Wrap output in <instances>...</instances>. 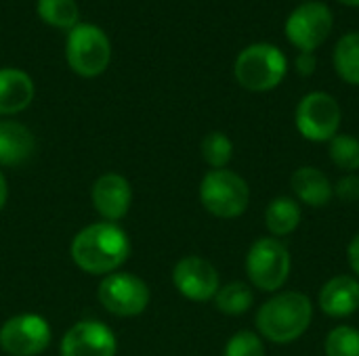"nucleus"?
Wrapping results in <instances>:
<instances>
[{
  "label": "nucleus",
  "instance_id": "f257e3e1",
  "mask_svg": "<svg viewBox=\"0 0 359 356\" xmlns=\"http://www.w3.org/2000/svg\"><path fill=\"white\" fill-rule=\"evenodd\" d=\"M130 256V239L116 222H95L76 233L72 258L88 275H111Z\"/></svg>",
  "mask_w": 359,
  "mask_h": 356
},
{
  "label": "nucleus",
  "instance_id": "f03ea898",
  "mask_svg": "<svg viewBox=\"0 0 359 356\" xmlns=\"http://www.w3.org/2000/svg\"><path fill=\"white\" fill-rule=\"evenodd\" d=\"M313 321L311 300L301 292H282L269 298L257 313V329L273 344H290L303 338Z\"/></svg>",
  "mask_w": 359,
  "mask_h": 356
},
{
  "label": "nucleus",
  "instance_id": "7ed1b4c3",
  "mask_svg": "<svg viewBox=\"0 0 359 356\" xmlns=\"http://www.w3.org/2000/svg\"><path fill=\"white\" fill-rule=\"evenodd\" d=\"M288 71L286 55L267 42L246 46L233 63V76L238 84L250 92H269L282 84Z\"/></svg>",
  "mask_w": 359,
  "mask_h": 356
},
{
  "label": "nucleus",
  "instance_id": "20e7f679",
  "mask_svg": "<svg viewBox=\"0 0 359 356\" xmlns=\"http://www.w3.org/2000/svg\"><path fill=\"white\" fill-rule=\"evenodd\" d=\"M65 59L72 71L82 78L101 76L111 59V44L107 34L95 23H78L67 31Z\"/></svg>",
  "mask_w": 359,
  "mask_h": 356
},
{
  "label": "nucleus",
  "instance_id": "39448f33",
  "mask_svg": "<svg viewBox=\"0 0 359 356\" xmlns=\"http://www.w3.org/2000/svg\"><path fill=\"white\" fill-rule=\"evenodd\" d=\"M200 201L217 218L242 216L250 204L248 183L231 170H210L200 183Z\"/></svg>",
  "mask_w": 359,
  "mask_h": 356
},
{
  "label": "nucleus",
  "instance_id": "423d86ee",
  "mask_svg": "<svg viewBox=\"0 0 359 356\" xmlns=\"http://www.w3.org/2000/svg\"><path fill=\"white\" fill-rule=\"evenodd\" d=\"M290 252L278 237L257 239L246 254V275L261 292H278L290 277Z\"/></svg>",
  "mask_w": 359,
  "mask_h": 356
},
{
  "label": "nucleus",
  "instance_id": "0eeeda50",
  "mask_svg": "<svg viewBox=\"0 0 359 356\" xmlns=\"http://www.w3.org/2000/svg\"><path fill=\"white\" fill-rule=\"evenodd\" d=\"M341 105L339 101L324 92L316 90L305 94L294 111V124L303 138L313 143H328L339 134L341 128Z\"/></svg>",
  "mask_w": 359,
  "mask_h": 356
},
{
  "label": "nucleus",
  "instance_id": "6e6552de",
  "mask_svg": "<svg viewBox=\"0 0 359 356\" xmlns=\"http://www.w3.org/2000/svg\"><path fill=\"white\" fill-rule=\"evenodd\" d=\"M334 15L328 4L320 0L299 4L286 19V38L301 52H316L330 36Z\"/></svg>",
  "mask_w": 359,
  "mask_h": 356
},
{
  "label": "nucleus",
  "instance_id": "1a4fd4ad",
  "mask_svg": "<svg viewBox=\"0 0 359 356\" xmlns=\"http://www.w3.org/2000/svg\"><path fill=\"white\" fill-rule=\"evenodd\" d=\"M48 321L34 313L6 319L0 327V348L11 356H38L50 344Z\"/></svg>",
  "mask_w": 359,
  "mask_h": 356
},
{
  "label": "nucleus",
  "instance_id": "9d476101",
  "mask_svg": "<svg viewBox=\"0 0 359 356\" xmlns=\"http://www.w3.org/2000/svg\"><path fill=\"white\" fill-rule=\"evenodd\" d=\"M99 302L103 308L116 317H137L149 304V287L147 283L130 273H111L99 285Z\"/></svg>",
  "mask_w": 359,
  "mask_h": 356
},
{
  "label": "nucleus",
  "instance_id": "9b49d317",
  "mask_svg": "<svg viewBox=\"0 0 359 356\" xmlns=\"http://www.w3.org/2000/svg\"><path fill=\"white\" fill-rule=\"evenodd\" d=\"M172 283L181 296L194 302L212 300L221 287L217 269L200 256L181 258L172 269Z\"/></svg>",
  "mask_w": 359,
  "mask_h": 356
},
{
  "label": "nucleus",
  "instance_id": "f8f14e48",
  "mask_svg": "<svg viewBox=\"0 0 359 356\" xmlns=\"http://www.w3.org/2000/svg\"><path fill=\"white\" fill-rule=\"evenodd\" d=\"M114 332L99 321L76 323L61 340V356H116Z\"/></svg>",
  "mask_w": 359,
  "mask_h": 356
},
{
  "label": "nucleus",
  "instance_id": "ddd939ff",
  "mask_svg": "<svg viewBox=\"0 0 359 356\" xmlns=\"http://www.w3.org/2000/svg\"><path fill=\"white\" fill-rule=\"evenodd\" d=\"M90 197H93L95 210L107 222H116L128 214L130 204H133V189L124 176L116 172H107L95 180Z\"/></svg>",
  "mask_w": 359,
  "mask_h": 356
},
{
  "label": "nucleus",
  "instance_id": "4468645a",
  "mask_svg": "<svg viewBox=\"0 0 359 356\" xmlns=\"http://www.w3.org/2000/svg\"><path fill=\"white\" fill-rule=\"evenodd\" d=\"M320 308L328 317L345 319L359 308V281L351 275H337L320 292Z\"/></svg>",
  "mask_w": 359,
  "mask_h": 356
},
{
  "label": "nucleus",
  "instance_id": "2eb2a0df",
  "mask_svg": "<svg viewBox=\"0 0 359 356\" xmlns=\"http://www.w3.org/2000/svg\"><path fill=\"white\" fill-rule=\"evenodd\" d=\"M34 80L23 69H0V115H15L27 109L34 101Z\"/></svg>",
  "mask_w": 359,
  "mask_h": 356
},
{
  "label": "nucleus",
  "instance_id": "dca6fc26",
  "mask_svg": "<svg viewBox=\"0 0 359 356\" xmlns=\"http://www.w3.org/2000/svg\"><path fill=\"white\" fill-rule=\"evenodd\" d=\"M36 149L34 134L19 122H0V166H21Z\"/></svg>",
  "mask_w": 359,
  "mask_h": 356
},
{
  "label": "nucleus",
  "instance_id": "f3484780",
  "mask_svg": "<svg viewBox=\"0 0 359 356\" xmlns=\"http://www.w3.org/2000/svg\"><path fill=\"white\" fill-rule=\"evenodd\" d=\"M290 187H292L294 195L311 208L326 206L334 195V187H332L330 178L313 166H303V168L294 170V174L290 178Z\"/></svg>",
  "mask_w": 359,
  "mask_h": 356
},
{
  "label": "nucleus",
  "instance_id": "a211bd4d",
  "mask_svg": "<svg viewBox=\"0 0 359 356\" xmlns=\"http://www.w3.org/2000/svg\"><path fill=\"white\" fill-rule=\"evenodd\" d=\"M301 206L292 197H276L265 210V225L273 237H286L301 225Z\"/></svg>",
  "mask_w": 359,
  "mask_h": 356
},
{
  "label": "nucleus",
  "instance_id": "6ab92c4d",
  "mask_svg": "<svg viewBox=\"0 0 359 356\" xmlns=\"http://www.w3.org/2000/svg\"><path fill=\"white\" fill-rule=\"evenodd\" d=\"M332 59L339 78L351 86H359V31L345 34L337 42Z\"/></svg>",
  "mask_w": 359,
  "mask_h": 356
},
{
  "label": "nucleus",
  "instance_id": "aec40b11",
  "mask_svg": "<svg viewBox=\"0 0 359 356\" xmlns=\"http://www.w3.org/2000/svg\"><path fill=\"white\" fill-rule=\"evenodd\" d=\"M36 10L38 17L50 27L69 31L80 23V8L76 0H38Z\"/></svg>",
  "mask_w": 359,
  "mask_h": 356
},
{
  "label": "nucleus",
  "instance_id": "412c9836",
  "mask_svg": "<svg viewBox=\"0 0 359 356\" xmlns=\"http://www.w3.org/2000/svg\"><path fill=\"white\" fill-rule=\"evenodd\" d=\"M255 302V294L252 290L242 283V281H231L223 287H219L217 296H215V304L221 313L225 315H244Z\"/></svg>",
  "mask_w": 359,
  "mask_h": 356
},
{
  "label": "nucleus",
  "instance_id": "4be33fe9",
  "mask_svg": "<svg viewBox=\"0 0 359 356\" xmlns=\"http://www.w3.org/2000/svg\"><path fill=\"white\" fill-rule=\"evenodd\" d=\"M328 143V153L337 168L349 174L359 170V138L353 134H337Z\"/></svg>",
  "mask_w": 359,
  "mask_h": 356
},
{
  "label": "nucleus",
  "instance_id": "5701e85b",
  "mask_svg": "<svg viewBox=\"0 0 359 356\" xmlns=\"http://www.w3.org/2000/svg\"><path fill=\"white\" fill-rule=\"evenodd\" d=\"M202 157L212 170H223L233 157V143L225 132H208L202 141Z\"/></svg>",
  "mask_w": 359,
  "mask_h": 356
},
{
  "label": "nucleus",
  "instance_id": "b1692460",
  "mask_svg": "<svg viewBox=\"0 0 359 356\" xmlns=\"http://www.w3.org/2000/svg\"><path fill=\"white\" fill-rule=\"evenodd\" d=\"M326 356H359V329L351 325L334 327L324 342Z\"/></svg>",
  "mask_w": 359,
  "mask_h": 356
},
{
  "label": "nucleus",
  "instance_id": "393cba45",
  "mask_svg": "<svg viewBox=\"0 0 359 356\" xmlns=\"http://www.w3.org/2000/svg\"><path fill=\"white\" fill-rule=\"evenodd\" d=\"M223 356H265V344L255 332L242 329L229 338Z\"/></svg>",
  "mask_w": 359,
  "mask_h": 356
},
{
  "label": "nucleus",
  "instance_id": "a878e982",
  "mask_svg": "<svg viewBox=\"0 0 359 356\" xmlns=\"http://www.w3.org/2000/svg\"><path fill=\"white\" fill-rule=\"evenodd\" d=\"M334 195L345 201V204H355L359 201V176L358 174H347L343 176L337 187H334Z\"/></svg>",
  "mask_w": 359,
  "mask_h": 356
},
{
  "label": "nucleus",
  "instance_id": "bb28decb",
  "mask_svg": "<svg viewBox=\"0 0 359 356\" xmlns=\"http://www.w3.org/2000/svg\"><path fill=\"white\" fill-rule=\"evenodd\" d=\"M294 67H297V71H299L303 78L316 73V67H318V57H316V52H299V57L294 59Z\"/></svg>",
  "mask_w": 359,
  "mask_h": 356
},
{
  "label": "nucleus",
  "instance_id": "cd10ccee",
  "mask_svg": "<svg viewBox=\"0 0 359 356\" xmlns=\"http://www.w3.org/2000/svg\"><path fill=\"white\" fill-rule=\"evenodd\" d=\"M347 258H349V264H351L353 273L359 277V233L351 239V243L347 248Z\"/></svg>",
  "mask_w": 359,
  "mask_h": 356
},
{
  "label": "nucleus",
  "instance_id": "c85d7f7f",
  "mask_svg": "<svg viewBox=\"0 0 359 356\" xmlns=\"http://www.w3.org/2000/svg\"><path fill=\"white\" fill-rule=\"evenodd\" d=\"M6 195H8V189H6V178H4V174L0 172V210L4 208V204H6Z\"/></svg>",
  "mask_w": 359,
  "mask_h": 356
},
{
  "label": "nucleus",
  "instance_id": "c756f323",
  "mask_svg": "<svg viewBox=\"0 0 359 356\" xmlns=\"http://www.w3.org/2000/svg\"><path fill=\"white\" fill-rule=\"evenodd\" d=\"M341 4H347V6H359V0H337Z\"/></svg>",
  "mask_w": 359,
  "mask_h": 356
},
{
  "label": "nucleus",
  "instance_id": "7c9ffc66",
  "mask_svg": "<svg viewBox=\"0 0 359 356\" xmlns=\"http://www.w3.org/2000/svg\"><path fill=\"white\" fill-rule=\"evenodd\" d=\"M305 2H311V0H305Z\"/></svg>",
  "mask_w": 359,
  "mask_h": 356
}]
</instances>
